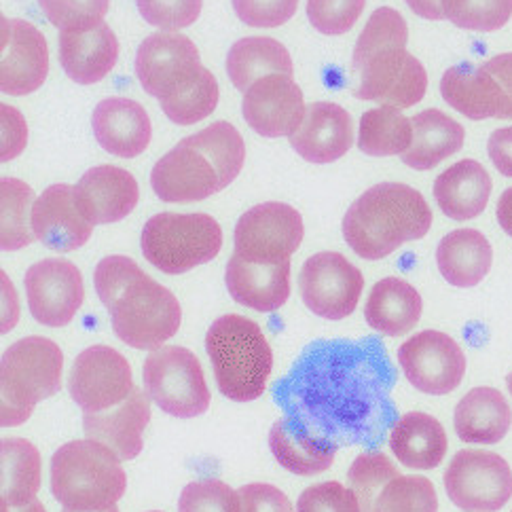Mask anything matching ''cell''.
<instances>
[{
    "label": "cell",
    "instance_id": "12",
    "mask_svg": "<svg viewBox=\"0 0 512 512\" xmlns=\"http://www.w3.org/2000/svg\"><path fill=\"white\" fill-rule=\"evenodd\" d=\"M445 491L464 512H498L512 498V470L498 453L462 449L445 470Z\"/></svg>",
    "mask_w": 512,
    "mask_h": 512
},
{
    "label": "cell",
    "instance_id": "55",
    "mask_svg": "<svg viewBox=\"0 0 512 512\" xmlns=\"http://www.w3.org/2000/svg\"><path fill=\"white\" fill-rule=\"evenodd\" d=\"M506 386H508V392H510V396H512V373L506 377Z\"/></svg>",
    "mask_w": 512,
    "mask_h": 512
},
{
    "label": "cell",
    "instance_id": "27",
    "mask_svg": "<svg viewBox=\"0 0 512 512\" xmlns=\"http://www.w3.org/2000/svg\"><path fill=\"white\" fill-rule=\"evenodd\" d=\"M151 422V396L134 390L115 411L85 413L83 430L91 441L113 449L121 460H134L142 451V432Z\"/></svg>",
    "mask_w": 512,
    "mask_h": 512
},
{
    "label": "cell",
    "instance_id": "33",
    "mask_svg": "<svg viewBox=\"0 0 512 512\" xmlns=\"http://www.w3.org/2000/svg\"><path fill=\"white\" fill-rule=\"evenodd\" d=\"M493 263L487 237L477 229H455L436 248V265L441 276L457 288L481 284Z\"/></svg>",
    "mask_w": 512,
    "mask_h": 512
},
{
    "label": "cell",
    "instance_id": "49",
    "mask_svg": "<svg viewBox=\"0 0 512 512\" xmlns=\"http://www.w3.org/2000/svg\"><path fill=\"white\" fill-rule=\"evenodd\" d=\"M0 113H3V151H0V159L11 161L26 149L28 125L20 111L13 106L3 104Z\"/></svg>",
    "mask_w": 512,
    "mask_h": 512
},
{
    "label": "cell",
    "instance_id": "15",
    "mask_svg": "<svg viewBox=\"0 0 512 512\" xmlns=\"http://www.w3.org/2000/svg\"><path fill=\"white\" fill-rule=\"evenodd\" d=\"M398 364L411 386L430 396L460 388L466 375V354L441 331H422L398 347Z\"/></svg>",
    "mask_w": 512,
    "mask_h": 512
},
{
    "label": "cell",
    "instance_id": "20",
    "mask_svg": "<svg viewBox=\"0 0 512 512\" xmlns=\"http://www.w3.org/2000/svg\"><path fill=\"white\" fill-rule=\"evenodd\" d=\"M301 87L288 75H267L244 91V121L263 138L295 134L305 117Z\"/></svg>",
    "mask_w": 512,
    "mask_h": 512
},
{
    "label": "cell",
    "instance_id": "28",
    "mask_svg": "<svg viewBox=\"0 0 512 512\" xmlns=\"http://www.w3.org/2000/svg\"><path fill=\"white\" fill-rule=\"evenodd\" d=\"M60 64L66 75L79 85H96L119 60L117 34L108 24L85 32H60Z\"/></svg>",
    "mask_w": 512,
    "mask_h": 512
},
{
    "label": "cell",
    "instance_id": "51",
    "mask_svg": "<svg viewBox=\"0 0 512 512\" xmlns=\"http://www.w3.org/2000/svg\"><path fill=\"white\" fill-rule=\"evenodd\" d=\"M405 3L409 5V9H411L415 15L424 17V20H430V22L447 20L443 0H405Z\"/></svg>",
    "mask_w": 512,
    "mask_h": 512
},
{
    "label": "cell",
    "instance_id": "13",
    "mask_svg": "<svg viewBox=\"0 0 512 512\" xmlns=\"http://www.w3.org/2000/svg\"><path fill=\"white\" fill-rule=\"evenodd\" d=\"M301 214L280 201H265L240 216L235 225V254L250 263L278 265L290 261L303 242Z\"/></svg>",
    "mask_w": 512,
    "mask_h": 512
},
{
    "label": "cell",
    "instance_id": "29",
    "mask_svg": "<svg viewBox=\"0 0 512 512\" xmlns=\"http://www.w3.org/2000/svg\"><path fill=\"white\" fill-rule=\"evenodd\" d=\"M491 189V176L481 163L462 159L434 180V199L451 221H472L485 212Z\"/></svg>",
    "mask_w": 512,
    "mask_h": 512
},
{
    "label": "cell",
    "instance_id": "47",
    "mask_svg": "<svg viewBox=\"0 0 512 512\" xmlns=\"http://www.w3.org/2000/svg\"><path fill=\"white\" fill-rule=\"evenodd\" d=\"M297 512H360V502L352 487L326 481L301 493Z\"/></svg>",
    "mask_w": 512,
    "mask_h": 512
},
{
    "label": "cell",
    "instance_id": "43",
    "mask_svg": "<svg viewBox=\"0 0 512 512\" xmlns=\"http://www.w3.org/2000/svg\"><path fill=\"white\" fill-rule=\"evenodd\" d=\"M178 512H242L240 493L218 479L189 483L178 498Z\"/></svg>",
    "mask_w": 512,
    "mask_h": 512
},
{
    "label": "cell",
    "instance_id": "22",
    "mask_svg": "<svg viewBox=\"0 0 512 512\" xmlns=\"http://www.w3.org/2000/svg\"><path fill=\"white\" fill-rule=\"evenodd\" d=\"M30 223L36 240L56 252L79 250L94 233V225L81 214L75 187L70 185H51L36 197Z\"/></svg>",
    "mask_w": 512,
    "mask_h": 512
},
{
    "label": "cell",
    "instance_id": "52",
    "mask_svg": "<svg viewBox=\"0 0 512 512\" xmlns=\"http://www.w3.org/2000/svg\"><path fill=\"white\" fill-rule=\"evenodd\" d=\"M498 223L504 229V233H508L512 237V187L506 189L498 201Z\"/></svg>",
    "mask_w": 512,
    "mask_h": 512
},
{
    "label": "cell",
    "instance_id": "6",
    "mask_svg": "<svg viewBox=\"0 0 512 512\" xmlns=\"http://www.w3.org/2000/svg\"><path fill=\"white\" fill-rule=\"evenodd\" d=\"M216 386L233 402L261 398L273 369L263 328L250 318L229 314L212 322L206 335Z\"/></svg>",
    "mask_w": 512,
    "mask_h": 512
},
{
    "label": "cell",
    "instance_id": "4",
    "mask_svg": "<svg viewBox=\"0 0 512 512\" xmlns=\"http://www.w3.org/2000/svg\"><path fill=\"white\" fill-rule=\"evenodd\" d=\"M246 161L242 134L216 121L163 155L151 172V187L168 204H193L227 189Z\"/></svg>",
    "mask_w": 512,
    "mask_h": 512
},
{
    "label": "cell",
    "instance_id": "16",
    "mask_svg": "<svg viewBox=\"0 0 512 512\" xmlns=\"http://www.w3.org/2000/svg\"><path fill=\"white\" fill-rule=\"evenodd\" d=\"M68 390L83 413H100L121 405L136 388L123 354L108 345H91L72 362Z\"/></svg>",
    "mask_w": 512,
    "mask_h": 512
},
{
    "label": "cell",
    "instance_id": "18",
    "mask_svg": "<svg viewBox=\"0 0 512 512\" xmlns=\"http://www.w3.org/2000/svg\"><path fill=\"white\" fill-rule=\"evenodd\" d=\"M32 318L51 328L75 320L85 299L83 276L75 263L45 259L34 263L24 278Z\"/></svg>",
    "mask_w": 512,
    "mask_h": 512
},
{
    "label": "cell",
    "instance_id": "9",
    "mask_svg": "<svg viewBox=\"0 0 512 512\" xmlns=\"http://www.w3.org/2000/svg\"><path fill=\"white\" fill-rule=\"evenodd\" d=\"M140 246L153 267L168 276H180L216 259L223 248V229L201 212H161L146 221Z\"/></svg>",
    "mask_w": 512,
    "mask_h": 512
},
{
    "label": "cell",
    "instance_id": "45",
    "mask_svg": "<svg viewBox=\"0 0 512 512\" xmlns=\"http://www.w3.org/2000/svg\"><path fill=\"white\" fill-rule=\"evenodd\" d=\"M136 5L146 24L163 32H176L199 20L204 0H136Z\"/></svg>",
    "mask_w": 512,
    "mask_h": 512
},
{
    "label": "cell",
    "instance_id": "37",
    "mask_svg": "<svg viewBox=\"0 0 512 512\" xmlns=\"http://www.w3.org/2000/svg\"><path fill=\"white\" fill-rule=\"evenodd\" d=\"M41 489V453L26 438L0 443V498L7 506H26Z\"/></svg>",
    "mask_w": 512,
    "mask_h": 512
},
{
    "label": "cell",
    "instance_id": "56",
    "mask_svg": "<svg viewBox=\"0 0 512 512\" xmlns=\"http://www.w3.org/2000/svg\"><path fill=\"white\" fill-rule=\"evenodd\" d=\"M149 512H161V510H149Z\"/></svg>",
    "mask_w": 512,
    "mask_h": 512
},
{
    "label": "cell",
    "instance_id": "34",
    "mask_svg": "<svg viewBox=\"0 0 512 512\" xmlns=\"http://www.w3.org/2000/svg\"><path fill=\"white\" fill-rule=\"evenodd\" d=\"M413 125V142L409 151L402 157L405 166L426 172L436 168L447 157L460 153L466 132L464 127L445 115L438 108H428L411 119Z\"/></svg>",
    "mask_w": 512,
    "mask_h": 512
},
{
    "label": "cell",
    "instance_id": "3",
    "mask_svg": "<svg viewBox=\"0 0 512 512\" xmlns=\"http://www.w3.org/2000/svg\"><path fill=\"white\" fill-rule=\"evenodd\" d=\"M409 26L396 9L379 7L354 47L352 68L360 75L358 100L394 106L398 111L422 102L428 89L424 64L407 51Z\"/></svg>",
    "mask_w": 512,
    "mask_h": 512
},
{
    "label": "cell",
    "instance_id": "38",
    "mask_svg": "<svg viewBox=\"0 0 512 512\" xmlns=\"http://www.w3.org/2000/svg\"><path fill=\"white\" fill-rule=\"evenodd\" d=\"M413 142V125L394 106L371 108L360 119L358 149L369 157L405 155Z\"/></svg>",
    "mask_w": 512,
    "mask_h": 512
},
{
    "label": "cell",
    "instance_id": "17",
    "mask_svg": "<svg viewBox=\"0 0 512 512\" xmlns=\"http://www.w3.org/2000/svg\"><path fill=\"white\" fill-rule=\"evenodd\" d=\"M204 68L199 49L185 34L155 32L140 43L136 77L146 94L163 100L191 81Z\"/></svg>",
    "mask_w": 512,
    "mask_h": 512
},
{
    "label": "cell",
    "instance_id": "50",
    "mask_svg": "<svg viewBox=\"0 0 512 512\" xmlns=\"http://www.w3.org/2000/svg\"><path fill=\"white\" fill-rule=\"evenodd\" d=\"M487 153L493 161V166L502 174L512 178V127L496 130L489 136Z\"/></svg>",
    "mask_w": 512,
    "mask_h": 512
},
{
    "label": "cell",
    "instance_id": "26",
    "mask_svg": "<svg viewBox=\"0 0 512 512\" xmlns=\"http://www.w3.org/2000/svg\"><path fill=\"white\" fill-rule=\"evenodd\" d=\"M225 284L235 303L261 314L278 312L290 297V261L261 265L233 252L227 263Z\"/></svg>",
    "mask_w": 512,
    "mask_h": 512
},
{
    "label": "cell",
    "instance_id": "48",
    "mask_svg": "<svg viewBox=\"0 0 512 512\" xmlns=\"http://www.w3.org/2000/svg\"><path fill=\"white\" fill-rule=\"evenodd\" d=\"M242 512H295L286 493L269 483H250L237 489Z\"/></svg>",
    "mask_w": 512,
    "mask_h": 512
},
{
    "label": "cell",
    "instance_id": "53",
    "mask_svg": "<svg viewBox=\"0 0 512 512\" xmlns=\"http://www.w3.org/2000/svg\"><path fill=\"white\" fill-rule=\"evenodd\" d=\"M3 512H47L39 500H32L26 506H7L3 504Z\"/></svg>",
    "mask_w": 512,
    "mask_h": 512
},
{
    "label": "cell",
    "instance_id": "10",
    "mask_svg": "<svg viewBox=\"0 0 512 512\" xmlns=\"http://www.w3.org/2000/svg\"><path fill=\"white\" fill-rule=\"evenodd\" d=\"M360 512H438L430 479L400 474L386 453H360L347 470Z\"/></svg>",
    "mask_w": 512,
    "mask_h": 512
},
{
    "label": "cell",
    "instance_id": "41",
    "mask_svg": "<svg viewBox=\"0 0 512 512\" xmlns=\"http://www.w3.org/2000/svg\"><path fill=\"white\" fill-rule=\"evenodd\" d=\"M447 20L470 32H496L512 17V0H443Z\"/></svg>",
    "mask_w": 512,
    "mask_h": 512
},
{
    "label": "cell",
    "instance_id": "21",
    "mask_svg": "<svg viewBox=\"0 0 512 512\" xmlns=\"http://www.w3.org/2000/svg\"><path fill=\"white\" fill-rule=\"evenodd\" d=\"M443 100L472 121L512 119V104L506 87L487 62L460 64L445 70L441 79Z\"/></svg>",
    "mask_w": 512,
    "mask_h": 512
},
{
    "label": "cell",
    "instance_id": "23",
    "mask_svg": "<svg viewBox=\"0 0 512 512\" xmlns=\"http://www.w3.org/2000/svg\"><path fill=\"white\" fill-rule=\"evenodd\" d=\"M77 206L91 225L123 221L138 206L140 189L134 174L117 166L87 170L75 187Z\"/></svg>",
    "mask_w": 512,
    "mask_h": 512
},
{
    "label": "cell",
    "instance_id": "7",
    "mask_svg": "<svg viewBox=\"0 0 512 512\" xmlns=\"http://www.w3.org/2000/svg\"><path fill=\"white\" fill-rule=\"evenodd\" d=\"M127 487L121 457L106 445L70 441L51 457V491L64 508L98 512L117 506Z\"/></svg>",
    "mask_w": 512,
    "mask_h": 512
},
{
    "label": "cell",
    "instance_id": "24",
    "mask_svg": "<svg viewBox=\"0 0 512 512\" xmlns=\"http://www.w3.org/2000/svg\"><path fill=\"white\" fill-rule=\"evenodd\" d=\"M354 144V123L343 106L314 102L307 106L303 123L290 136V146L309 163L326 166L341 159Z\"/></svg>",
    "mask_w": 512,
    "mask_h": 512
},
{
    "label": "cell",
    "instance_id": "35",
    "mask_svg": "<svg viewBox=\"0 0 512 512\" xmlns=\"http://www.w3.org/2000/svg\"><path fill=\"white\" fill-rule=\"evenodd\" d=\"M295 66L288 49L269 36H246L227 53V75L235 89L246 91L267 75L292 77Z\"/></svg>",
    "mask_w": 512,
    "mask_h": 512
},
{
    "label": "cell",
    "instance_id": "31",
    "mask_svg": "<svg viewBox=\"0 0 512 512\" xmlns=\"http://www.w3.org/2000/svg\"><path fill=\"white\" fill-rule=\"evenodd\" d=\"M447 445L443 424L428 413L402 415L390 432V449L396 460L413 470H432L443 464Z\"/></svg>",
    "mask_w": 512,
    "mask_h": 512
},
{
    "label": "cell",
    "instance_id": "36",
    "mask_svg": "<svg viewBox=\"0 0 512 512\" xmlns=\"http://www.w3.org/2000/svg\"><path fill=\"white\" fill-rule=\"evenodd\" d=\"M269 449L273 457L292 474L299 477H316L326 472L335 462V445H326L305 434L288 417L278 419L269 430Z\"/></svg>",
    "mask_w": 512,
    "mask_h": 512
},
{
    "label": "cell",
    "instance_id": "25",
    "mask_svg": "<svg viewBox=\"0 0 512 512\" xmlns=\"http://www.w3.org/2000/svg\"><path fill=\"white\" fill-rule=\"evenodd\" d=\"M91 130L106 153L121 159L142 155L153 136V125L144 106L119 96L106 98L94 108Z\"/></svg>",
    "mask_w": 512,
    "mask_h": 512
},
{
    "label": "cell",
    "instance_id": "5",
    "mask_svg": "<svg viewBox=\"0 0 512 512\" xmlns=\"http://www.w3.org/2000/svg\"><path fill=\"white\" fill-rule=\"evenodd\" d=\"M432 227L424 195L402 182H381L364 191L343 216V237L360 259L381 261L402 244L422 240Z\"/></svg>",
    "mask_w": 512,
    "mask_h": 512
},
{
    "label": "cell",
    "instance_id": "14",
    "mask_svg": "<svg viewBox=\"0 0 512 512\" xmlns=\"http://www.w3.org/2000/svg\"><path fill=\"white\" fill-rule=\"evenodd\" d=\"M299 288L309 312L324 320H343L356 312L364 278L343 254L318 252L305 261Z\"/></svg>",
    "mask_w": 512,
    "mask_h": 512
},
{
    "label": "cell",
    "instance_id": "44",
    "mask_svg": "<svg viewBox=\"0 0 512 512\" xmlns=\"http://www.w3.org/2000/svg\"><path fill=\"white\" fill-rule=\"evenodd\" d=\"M367 0H307V20L326 36L350 32L360 20Z\"/></svg>",
    "mask_w": 512,
    "mask_h": 512
},
{
    "label": "cell",
    "instance_id": "30",
    "mask_svg": "<svg viewBox=\"0 0 512 512\" xmlns=\"http://www.w3.org/2000/svg\"><path fill=\"white\" fill-rule=\"evenodd\" d=\"M453 426L468 445H496L512 426V409L500 390L474 388L457 402Z\"/></svg>",
    "mask_w": 512,
    "mask_h": 512
},
{
    "label": "cell",
    "instance_id": "46",
    "mask_svg": "<svg viewBox=\"0 0 512 512\" xmlns=\"http://www.w3.org/2000/svg\"><path fill=\"white\" fill-rule=\"evenodd\" d=\"M231 5L250 28H280L295 17L299 0H231Z\"/></svg>",
    "mask_w": 512,
    "mask_h": 512
},
{
    "label": "cell",
    "instance_id": "8",
    "mask_svg": "<svg viewBox=\"0 0 512 512\" xmlns=\"http://www.w3.org/2000/svg\"><path fill=\"white\" fill-rule=\"evenodd\" d=\"M64 354L45 337H26L9 345L0 360V424L15 428L28 422L41 400L62 388Z\"/></svg>",
    "mask_w": 512,
    "mask_h": 512
},
{
    "label": "cell",
    "instance_id": "42",
    "mask_svg": "<svg viewBox=\"0 0 512 512\" xmlns=\"http://www.w3.org/2000/svg\"><path fill=\"white\" fill-rule=\"evenodd\" d=\"M39 7L62 32H85L104 24L111 0H39Z\"/></svg>",
    "mask_w": 512,
    "mask_h": 512
},
{
    "label": "cell",
    "instance_id": "54",
    "mask_svg": "<svg viewBox=\"0 0 512 512\" xmlns=\"http://www.w3.org/2000/svg\"><path fill=\"white\" fill-rule=\"evenodd\" d=\"M64 512H79V510H68V508H64ZM98 512H119V508H117V506H113V508H108V510H98Z\"/></svg>",
    "mask_w": 512,
    "mask_h": 512
},
{
    "label": "cell",
    "instance_id": "11",
    "mask_svg": "<svg viewBox=\"0 0 512 512\" xmlns=\"http://www.w3.org/2000/svg\"><path fill=\"white\" fill-rule=\"evenodd\" d=\"M144 390L155 405L172 417L191 419L210 407V390L199 360L187 347L161 345L142 367Z\"/></svg>",
    "mask_w": 512,
    "mask_h": 512
},
{
    "label": "cell",
    "instance_id": "40",
    "mask_svg": "<svg viewBox=\"0 0 512 512\" xmlns=\"http://www.w3.org/2000/svg\"><path fill=\"white\" fill-rule=\"evenodd\" d=\"M161 111L176 125H195L208 119L218 106V83L208 68L178 87L174 94L159 100Z\"/></svg>",
    "mask_w": 512,
    "mask_h": 512
},
{
    "label": "cell",
    "instance_id": "2",
    "mask_svg": "<svg viewBox=\"0 0 512 512\" xmlns=\"http://www.w3.org/2000/svg\"><path fill=\"white\" fill-rule=\"evenodd\" d=\"M100 301L111 314L115 335L134 350H159L182 322L172 290L155 282L127 256H106L94 271Z\"/></svg>",
    "mask_w": 512,
    "mask_h": 512
},
{
    "label": "cell",
    "instance_id": "39",
    "mask_svg": "<svg viewBox=\"0 0 512 512\" xmlns=\"http://www.w3.org/2000/svg\"><path fill=\"white\" fill-rule=\"evenodd\" d=\"M34 201L24 180L9 176L0 180V248L5 252L22 250L36 240L32 225H28Z\"/></svg>",
    "mask_w": 512,
    "mask_h": 512
},
{
    "label": "cell",
    "instance_id": "1",
    "mask_svg": "<svg viewBox=\"0 0 512 512\" xmlns=\"http://www.w3.org/2000/svg\"><path fill=\"white\" fill-rule=\"evenodd\" d=\"M394 371L377 341H318L273 396L292 424L326 445L377 447L394 426Z\"/></svg>",
    "mask_w": 512,
    "mask_h": 512
},
{
    "label": "cell",
    "instance_id": "32",
    "mask_svg": "<svg viewBox=\"0 0 512 512\" xmlns=\"http://www.w3.org/2000/svg\"><path fill=\"white\" fill-rule=\"evenodd\" d=\"M422 297L400 278L379 280L364 305V318L373 331L386 337H402L411 333L422 318Z\"/></svg>",
    "mask_w": 512,
    "mask_h": 512
},
{
    "label": "cell",
    "instance_id": "19",
    "mask_svg": "<svg viewBox=\"0 0 512 512\" xmlns=\"http://www.w3.org/2000/svg\"><path fill=\"white\" fill-rule=\"evenodd\" d=\"M0 43V89L9 96H28L43 87L49 72V49L43 32L26 20L3 17Z\"/></svg>",
    "mask_w": 512,
    "mask_h": 512
}]
</instances>
